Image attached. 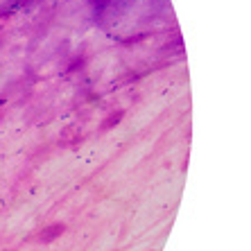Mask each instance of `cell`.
Instances as JSON below:
<instances>
[{
  "label": "cell",
  "mask_w": 251,
  "mask_h": 251,
  "mask_svg": "<svg viewBox=\"0 0 251 251\" xmlns=\"http://www.w3.org/2000/svg\"><path fill=\"white\" fill-rule=\"evenodd\" d=\"M64 233H66V224L64 222H54V224H50V226L41 228L36 240H39V242H43V245H48V242H54L59 235H64Z\"/></svg>",
  "instance_id": "cell-1"
},
{
  "label": "cell",
  "mask_w": 251,
  "mask_h": 251,
  "mask_svg": "<svg viewBox=\"0 0 251 251\" xmlns=\"http://www.w3.org/2000/svg\"><path fill=\"white\" fill-rule=\"evenodd\" d=\"M123 118H125V111H123V109H118V111H111L109 116L104 118V120H102L100 129H102V131H109V129H113L116 125H120V120H123Z\"/></svg>",
  "instance_id": "cell-2"
},
{
  "label": "cell",
  "mask_w": 251,
  "mask_h": 251,
  "mask_svg": "<svg viewBox=\"0 0 251 251\" xmlns=\"http://www.w3.org/2000/svg\"><path fill=\"white\" fill-rule=\"evenodd\" d=\"M91 2H93L95 9H104V7L109 5V0H91Z\"/></svg>",
  "instance_id": "cell-3"
},
{
  "label": "cell",
  "mask_w": 251,
  "mask_h": 251,
  "mask_svg": "<svg viewBox=\"0 0 251 251\" xmlns=\"http://www.w3.org/2000/svg\"><path fill=\"white\" fill-rule=\"evenodd\" d=\"M18 2H29V0H18Z\"/></svg>",
  "instance_id": "cell-4"
}]
</instances>
